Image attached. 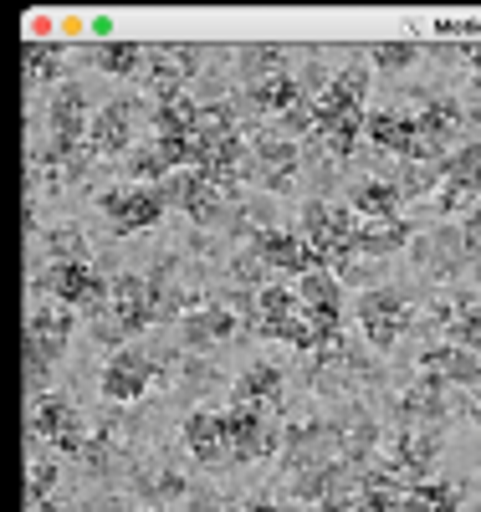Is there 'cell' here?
Wrapping results in <instances>:
<instances>
[{"label":"cell","mask_w":481,"mask_h":512,"mask_svg":"<svg viewBox=\"0 0 481 512\" xmlns=\"http://www.w3.org/2000/svg\"><path fill=\"white\" fill-rule=\"evenodd\" d=\"M195 62H200V52L185 47V41H164V47H154V52H149L154 93H164V88H185V82L195 77Z\"/></svg>","instance_id":"obj_17"},{"label":"cell","mask_w":481,"mask_h":512,"mask_svg":"<svg viewBox=\"0 0 481 512\" xmlns=\"http://www.w3.org/2000/svg\"><path fill=\"white\" fill-rule=\"evenodd\" d=\"M256 313H261V323L256 328H277V323H292V318H302V297H297V287H261L256 292Z\"/></svg>","instance_id":"obj_30"},{"label":"cell","mask_w":481,"mask_h":512,"mask_svg":"<svg viewBox=\"0 0 481 512\" xmlns=\"http://www.w3.org/2000/svg\"><path fill=\"white\" fill-rule=\"evenodd\" d=\"M251 251H261V262H267L272 272H297V277L318 272L313 246L302 241L297 231H282V226H256L251 231Z\"/></svg>","instance_id":"obj_10"},{"label":"cell","mask_w":481,"mask_h":512,"mask_svg":"<svg viewBox=\"0 0 481 512\" xmlns=\"http://www.w3.org/2000/svg\"><path fill=\"white\" fill-rule=\"evenodd\" d=\"M26 512H72V507H57V502H26Z\"/></svg>","instance_id":"obj_44"},{"label":"cell","mask_w":481,"mask_h":512,"mask_svg":"<svg viewBox=\"0 0 481 512\" xmlns=\"http://www.w3.org/2000/svg\"><path fill=\"white\" fill-rule=\"evenodd\" d=\"M405 492H410V487H400L395 466H374V472L359 477V502H364V512H395Z\"/></svg>","instance_id":"obj_23"},{"label":"cell","mask_w":481,"mask_h":512,"mask_svg":"<svg viewBox=\"0 0 481 512\" xmlns=\"http://www.w3.org/2000/svg\"><path fill=\"white\" fill-rule=\"evenodd\" d=\"M471 98L481 103V72H471Z\"/></svg>","instance_id":"obj_45"},{"label":"cell","mask_w":481,"mask_h":512,"mask_svg":"<svg viewBox=\"0 0 481 512\" xmlns=\"http://www.w3.org/2000/svg\"><path fill=\"white\" fill-rule=\"evenodd\" d=\"M297 297H302V313H328V308H338V277L333 272H308L297 282Z\"/></svg>","instance_id":"obj_34"},{"label":"cell","mask_w":481,"mask_h":512,"mask_svg":"<svg viewBox=\"0 0 481 512\" xmlns=\"http://www.w3.org/2000/svg\"><path fill=\"white\" fill-rule=\"evenodd\" d=\"M410 236H415L410 221H369V226L359 231L354 251H359V256H389V251H400Z\"/></svg>","instance_id":"obj_28"},{"label":"cell","mask_w":481,"mask_h":512,"mask_svg":"<svg viewBox=\"0 0 481 512\" xmlns=\"http://www.w3.org/2000/svg\"><path fill=\"white\" fill-rule=\"evenodd\" d=\"M149 323H159V318H154V303H149V277H139V272L113 277V292H108L98 338H103V344H123V338L144 333Z\"/></svg>","instance_id":"obj_3"},{"label":"cell","mask_w":481,"mask_h":512,"mask_svg":"<svg viewBox=\"0 0 481 512\" xmlns=\"http://www.w3.org/2000/svg\"><path fill=\"white\" fill-rule=\"evenodd\" d=\"M420 57V41H379V47H369V62L384 67V72H400Z\"/></svg>","instance_id":"obj_38"},{"label":"cell","mask_w":481,"mask_h":512,"mask_svg":"<svg viewBox=\"0 0 481 512\" xmlns=\"http://www.w3.org/2000/svg\"><path fill=\"white\" fill-rule=\"evenodd\" d=\"M31 436L47 441V446H57V451H72V456L87 451L82 415L72 410L67 395H41V400H36V410H31Z\"/></svg>","instance_id":"obj_8"},{"label":"cell","mask_w":481,"mask_h":512,"mask_svg":"<svg viewBox=\"0 0 481 512\" xmlns=\"http://www.w3.org/2000/svg\"><path fill=\"white\" fill-rule=\"evenodd\" d=\"M154 379V359L139 354V349H118L103 369V400H118V405H134Z\"/></svg>","instance_id":"obj_13"},{"label":"cell","mask_w":481,"mask_h":512,"mask_svg":"<svg viewBox=\"0 0 481 512\" xmlns=\"http://www.w3.org/2000/svg\"><path fill=\"white\" fill-rule=\"evenodd\" d=\"M57 487V461H31L26 466V502H52Z\"/></svg>","instance_id":"obj_39"},{"label":"cell","mask_w":481,"mask_h":512,"mask_svg":"<svg viewBox=\"0 0 481 512\" xmlns=\"http://www.w3.org/2000/svg\"><path fill=\"white\" fill-rule=\"evenodd\" d=\"M425 374H441L446 384H481V354L461 349V344H441V349H425L420 354Z\"/></svg>","instance_id":"obj_21"},{"label":"cell","mask_w":481,"mask_h":512,"mask_svg":"<svg viewBox=\"0 0 481 512\" xmlns=\"http://www.w3.org/2000/svg\"><path fill=\"white\" fill-rule=\"evenodd\" d=\"M267 277H272V267L261 262V251L246 246L241 256H231V282H236V287H256V292H261V287H272Z\"/></svg>","instance_id":"obj_37"},{"label":"cell","mask_w":481,"mask_h":512,"mask_svg":"<svg viewBox=\"0 0 481 512\" xmlns=\"http://www.w3.org/2000/svg\"><path fill=\"white\" fill-rule=\"evenodd\" d=\"M236 405H246V410H277L282 405V369L277 364H267V359H256L241 379H236Z\"/></svg>","instance_id":"obj_18"},{"label":"cell","mask_w":481,"mask_h":512,"mask_svg":"<svg viewBox=\"0 0 481 512\" xmlns=\"http://www.w3.org/2000/svg\"><path fill=\"white\" fill-rule=\"evenodd\" d=\"M128 175H134L139 185H164V180L174 175V164L159 154V144H144V149L128 154Z\"/></svg>","instance_id":"obj_35"},{"label":"cell","mask_w":481,"mask_h":512,"mask_svg":"<svg viewBox=\"0 0 481 512\" xmlns=\"http://www.w3.org/2000/svg\"><path fill=\"white\" fill-rule=\"evenodd\" d=\"M446 180L471 190V195H481V144H466V149H456L446 159Z\"/></svg>","instance_id":"obj_36"},{"label":"cell","mask_w":481,"mask_h":512,"mask_svg":"<svg viewBox=\"0 0 481 512\" xmlns=\"http://www.w3.org/2000/svg\"><path fill=\"white\" fill-rule=\"evenodd\" d=\"M93 62H98V72H113V77H144L149 47H139V41H98Z\"/></svg>","instance_id":"obj_24"},{"label":"cell","mask_w":481,"mask_h":512,"mask_svg":"<svg viewBox=\"0 0 481 512\" xmlns=\"http://www.w3.org/2000/svg\"><path fill=\"white\" fill-rule=\"evenodd\" d=\"M400 205H405V195H400L395 180H359L354 190H348V210L364 216V221H395Z\"/></svg>","instance_id":"obj_19"},{"label":"cell","mask_w":481,"mask_h":512,"mask_svg":"<svg viewBox=\"0 0 481 512\" xmlns=\"http://www.w3.org/2000/svg\"><path fill=\"white\" fill-rule=\"evenodd\" d=\"M41 292H47L52 303H67V308L77 313V308H108L113 282L98 277L87 262H52L47 277H41Z\"/></svg>","instance_id":"obj_4"},{"label":"cell","mask_w":481,"mask_h":512,"mask_svg":"<svg viewBox=\"0 0 481 512\" xmlns=\"http://www.w3.org/2000/svg\"><path fill=\"white\" fill-rule=\"evenodd\" d=\"M67 338H72V308H67V303H36V308L26 313V390H31L36 400L52 395V390H47V374H52V364L62 359Z\"/></svg>","instance_id":"obj_2"},{"label":"cell","mask_w":481,"mask_h":512,"mask_svg":"<svg viewBox=\"0 0 481 512\" xmlns=\"http://www.w3.org/2000/svg\"><path fill=\"white\" fill-rule=\"evenodd\" d=\"M226 436H231V456H236V461L272 456V451L287 441L267 410H246V405H231V410H226Z\"/></svg>","instance_id":"obj_9"},{"label":"cell","mask_w":481,"mask_h":512,"mask_svg":"<svg viewBox=\"0 0 481 512\" xmlns=\"http://www.w3.org/2000/svg\"><path fill=\"white\" fill-rule=\"evenodd\" d=\"M297 98H302V82L292 77V72H272V77H261V82H246V103L256 108V113H277V118H287L292 108H297Z\"/></svg>","instance_id":"obj_20"},{"label":"cell","mask_w":481,"mask_h":512,"mask_svg":"<svg viewBox=\"0 0 481 512\" xmlns=\"http://www.w3.org/2000/svg\"><path fill=\"white\" fill-rule=\"evenodd\" d=\"M415 118H420V134H425V139H435V144L446 149V144H451V134L466 123V108H461L456 98H430V103H425V113H415Z\"/></svg>","instance_id":"obj_27"},{"label":"cell","mask_w":481,"mask_h":512,"mask_svg":"<svg viewBox=\"0 0 481 512\" xmlns=\"http://www.w3.org/2000/svg\"><path fill=\"white\" fill-rule=\"evenodd\" d=\"M466 128L481 139V103H476V98H471V108H466Z\"/></svg>","instance_id":"obj_41"},{"label":"cell","mask_w":481,"mask_h":512,"mask_svg":"<svg viewBox=\"0 0 481 512\" xmlns=\"http://www.w3.org/2000/svg\"><path fill=\"white\" fill-rule=\"evenodd\" d=\"M98 205H103V216L113 221V231H123V236H134V231H149L159 216H164V190L159 185H123V190H108V195H98Z\"/></svg>","instance_id":"obj_7"},{"label":"cell","mask_w":481,"mask_h":512,"mask_svg":"<svg viewBox=\"0 0 481 512\" xmlns=\"http://www.w3.org/2000/svg\"><path fill=\"white\" fill-rule=\"evenodd\" d=\"M149 303H154V318H180V313L190 308L180 277H174V262H159V267L149 272Z\"/></svg>","instance_id":"obj_26"},{"label":"cell","mask_w":481,"mask_h":512,"mask_svg":"<svg viewBox=\"0 0 481 512\" xmlns=\"http://www.w3.org/2000/svg\"><path fill=\"white\" fill-rule=\"evenodd\" d=\"M435 456H441V431L435 425H400V441H395V472L425 482Z\"/></svg>","instance_id":"obj_15"},{"label":"cell","mask_w":481,"mask_h":512,"mask_svg":"<svg viewBox=\"0 0 481 512\" xmlns=\"http://www.w3.org/2000/svg\"><path fill=\"white\" fill-rule=\"evenodd\" d=\"M159 190H164L169 205H180L185 216L200 221V226H215V221H221V216H226V200H231L221 185H210L200 169H174V175H169Z\"/></svg>","instance_id":"obj_6"},{"label":"cell","mask_w":481,"mask_h":512,"mask_svg":"<svg viewBox=\"0 0 481 512\" xmlns=\"http://www.w3.org/2000/svg\"><path fill=\"white\" fill-rule=\"evenodd\" d=\"M359 328H364V338L379 354H389L405 338V328H410V303L400 292H389V287H369L359 297Z\"/></svg>","instance_id":"obj_5"},{"label":"cell","mask_w":481,"mask_h":512,"mask_svg":"<svg viewBox=\"0 0 481 512\" xmlns=\"http://www.w3.org/2000/svg\"><path fill=\"white\" fill-rule=\"evenodd\" d=\"M400 420L405 425H441L446 420V379L441 374H425L415 390L400 400Z\"/></svg>","instance_id":"obj_22"},{"label":"cell","mask_w":481,"mask_h":512,"mask_svg":"<svg viewBox=\"0 0 481 512\" xmlns=\"http://www.w3.org/2000/svg\"><path fill=\"white\" fill-rule=\"evenodd\" d=\"M134 118H139V103L134 98H118V103H103L93 113V128H87V149L113 159V154H134Z\"/></svg>","instance_id":"obj_11"},{"label":"cell","mask_w":481,"mask_h":512,"mask_svg":"<svg viewBox=\"0 0 481 512\" xmlns=\"http://www.w3.org/2000/svg\"><path fill=\"white\" fill-rule=\"evenodd\" d=\"M374 441H379V425L364 410H354V415L338 425V451H343V461H354V466L374 451Z\"/></svg>","instance_id":"obj_32"},{"label":"cell","mask_w":481,"mask_h":512,"mask_svg":"<svg viewBox=\"0 0 481 512\" xmlns=\"http://www.w3.org/2000/svg\"><path fill=\"white\" fill-rule=\"evenodd\" d=\"M451 338H456L461 349L481 354V308H461V313L451 318Z\"/></svg>","instance_id":"obj_40"},{"label":"cell","mask_w":481,"mask_h":512,"mask_svg":"<svg viewBox=\"0 0 481 512\" xmlns=\"http://www.w3.org/2000/svg\"><path fill=\"white\" fill-rule=\"evenodd\" d=\"M359 128H364V118H343V123H328V128H313V144L328 154V159H348L354 154V144H359Z\"/></svg>","instance_id":"obj_33"},{"label":"cell","mask_w":481,"mask_h":512,"mask_svg":"<svg viewBox=\"0 0 481 512\" xmlns=\"http://www.w3.org/2000/svg\"><path fill=\"white\" fill-rule=\"evenodd\" d=\"M318 512H364V502H323Z\"/></svg>","instance_id":"obj_42"},{"label":"cell","mask_w":481,"mask_h":512,"mask_svg":"<svg viewBox=\"0 0 481 512\" xmlns=\"http://www.w3.org/2000/svg\"><path fill=\"white\" fill-rule=\"evenodd\" d=\"M241 512H292V507H277V502H246Z\"/></svg>","instance_id":"obj_43"},{"label":"cell","mask_w":481,"mask_h":512,"mask_svg":"<svg viewBox=\"0 0 481 512\" xmlns=\"http://www.w3.org/2000/svg\"><path fill=\"white\" fill-rule=\"evenodd\" d=\"M461 492L451 482H410V492L400 497L395 512H456Z\"/></svg>","instance_id":"obj_31"},{"label":"cell","mask_w":481,"mask_h":512,"mask_svg":"<svg viewBox=\"0 0 481 512\" xmlns=\"http://www.w3.org/2000/svg\"><path fill=\"white\" fill-rule=\"evenodd\" d=\"M302 241L313 246L318 272L343 277L354 267V241H359V221L348 205H328V200H308L302 205Z\"/></svg>","instance_id":"obj_1"},{"label":"cell","mask_w":481,"mask_h":512,"mask_svg":"<svg viewBox=\"0 0 481 512\" xmlns=\"http://www.w3.org/2000/svg\"><path fill=\"white\" fill-rule=\"evenodd\" d=\"M231 333H236V313H231V308H200V313H185V344H195V349L226 344Z\"/></svg>","instance_id":"obj_25"},{"label":"cell","mask_w":481,"mask_h":512,"mask_svg":"<svg viewBox=\"0 0 481 512\" xmlns=\"http://www.w3.org/2000/svg\"><path fill=\"white\" fill-rule=\"evenodd\" d=\"M185 451L205 466L215 461H236L231 456V436H226V415H215V410H195L185 420Z\"/></svg>","instance_id":"obj_16"},{"label":"cell","mask_w":481,"mask_h":512,"mask_svg":"<svg viewBox=\"0 0 481 512\" xmlns=\"http://www.w3.org/2000/svg\"><path fill=\"white\" fill-rule=\"evenodd\" d=\"M62 41H41V36H26L21 47V62H26V82H57L62 77Z\"/></svg>","instance_id":"obj_29"},{"label":"cell","mask_w":481,"mask_h":512,"mask_svg":"<svg viewBox=\"0 0 481 512\" xmlns=\"http://www.w3.org/2000/svg\"><path fill=\"white\" fill-rule=\"evenodd\" d=\"M364 134H369L379 149H389L395 159H410L415 144H420V118H415V113H400V108H379V113L364 118Z\"/></svg>","instance_id":"obj_14"},{"label":"cell","mask_w":481,"mask_h":512,"mask_svg":"<svg viewBox=\"0 0 481 512\" xmlns=\"http://www.w3.org/2000/svg\"><path fill=\"white\" fill-rule=\"evenodd\" d=\"M297 144L292 139H277V134H256L251 139V169L246 175L251 180H261L267 190H287L292 185V175H297Z\"/></svg>","instance_id":"obj_12"}]
</instances>
